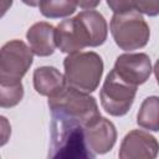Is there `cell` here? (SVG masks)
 I'll return each mask as SVG.
<instances>
[{"instance_id": "obj_1", "label": "cell", "mask_w": 159, "mask_h": 159, "mask_svg": "<svg viewBox=\"0 0 159 159\" xmlns=\"http://www.w3.org/2000/svg\"><path fill=\"white\" fill-rule=\"evenodd\" d=\"M52 119L84 125L101 116L94 97L67 84L48 96L47 101Z\"/></svg>"}, {"instance_id": "obj_2", "label": "cell", "mask_w": 159, "mask_h": 159, "mask_svg": "<svg viewBox=\"0 0 159 159\" xmlns=\"http://www.w3.org/2000/svg\"><path fill=\"white\" fill-rule=\"evenodd\" d=\"M66 84L84 93H91L99 86L103 75L102 57L93 52H73L63 61Z\"/></svg>"}, {"instance_id": "obj_3", "label": "cell", "mask_w": 159, "mask_h": 159, "mask_svg": "<svg viewBox=\"0 0 159 159\" xmlns=\"http://www.w3.org/2000/svg\"><path fill=\"white\" fill-rule=\"evenodd\" d=\"M109 27L116 45L124 51L144 47L150 37L149 25L137 10L114 14L111 19Z\"/></svg>"}, {"instance_id": "obj_4", "label": "cell", "mask_w": 159, "mask_h": 159, "mask_svg": "<svg viewBox=\"0 0 159 159\" xmlns=\"http://www.w3.org/2000/svg\"><path fill=\"white\" fill-rule=\"evenodd\" d=\"M50 149L51 158H93L84 143L83 125L65 120L52 119Z\"/></svg>"}, {"instance_id": "obj_5", "label": "cell", "mask_w": 159, "mask_h": 159, "mask_svg": "<svg viewBox=\"0 0 159 159\" xmlns=\"http://www.w3.org/2000/svg\"><path fill=\"white\" fill-rule=\"evenodd\" d=\"M34 53L21 40H11L0 48V83L16 84L32 65Z\"/></svg>"}, {"instance_id": "obj_6", "label": "cell", "mask_w": 159, "mask_h": 159, "mask_svg": "<svg viewBox=\"0 0 159 159\" xmlns=\"http://www.w3.org/2000/svg\"><path fill=\"white\" fill-rule=\"evenodd\" d=\"M137 88V86L125 82L114 70H112L107 75L99 92L103 109L113 117H122L127 114L134 102Z\"/></svg>"}, {"instance_id": "obj_7", "label": "cell", "mask_w": 159, "mask_h": 159, "mask_svg": "<svg viewBox=\"0 0 159 159\" xmlns=\"http://www.w3.org/2000/svg\"><path fill=\"white\" fill-rule=\"evenodd\" d=\"M83 138L88 152L94 158L108 153L114 147L117 129L109 119L99 116L83 125Z\"/></svg>"}, {"instance_id": "obj_8", "label": "cell", "mask_w": 159, "mask_h": 159, "mask_svg": "<svg viewBox=\"0 0 159 159\" xmlns=\"http://www.w3.org/2000/svg\"><path fill=\"white\" fill-rule=\"evenodd\" d=\"M113 70L122 80L138 87L149 80L153 67L147 53L127 52L117 57Z\"/></svg>"}, {"instance_id": "obj_9", "label": "cell", "mask_w": 159, "mask_h": 159, "mask_svg": "<svg viewBox=\"0 0 159 159\" xmlns=\"http://www.w3.org/2000/svg\"><path fill=\"white\" fill-rule=\"evenodd\" d=\"M55 40L56 47L65 53H73L84 47H91L88 32L77 15L62 20L55 27Z\"/></svg>"}, {"instance_id": "obj_10", "label": "cell", "mask_w": 159, "mask_h": 159, "mask_svg": "<svg viewBox=\"0 0 159 159\" xmlns=\"http://www.w3.org/2000/svg\"><path fill=\"white\" fill-rule=\"evenodd\" d=\"M158 149V140L154 135L142 129H133L123 138L118 155L120 159H154Z\"/></svg>"}, {"instance_id": "obj_11", "label": "cell", "mask_w": 159, "mask_h": 159, "mask_svg": "<svg viewBox=\"0 0 159 159\" xmlns=\"http://www.w3.org/2000/svg\"><path fill=\"white\" fill-rule=\"evenodd\" d=\"M26 40L30 50L36 56L46 57L55 52V27L48 22L40 21L30 26L26 32Z\"/></svg>"}, {"instance_id": "obj_12", "label": "cell", "mask_w": 159, "mask_h": 159, "mask_svg": "<svg viewBox=\"0 0 159 159\" xmlns=\"http://www.w3.org/2000/svg\"><path fill=\"white\" fill-rule=\"evenodd\" d=\"M34 88L41 96H51L66 84L65 76L52 66L37 67L34 71Z\"/></svg>"}, {"instance_id": "obj_13", "label": "cell", "mask_w": 159, "mask_h": 159, "mask_svg": "<svg viewBox=\"0 0 159 159\" xmlns=\"http://www.w3.org/2000/svg\"><path fill=\"white\" fill-rule=\"evenodd\" d=\"M77 16L88 32L91 47L103 45L108 36V25L104 16L96 10H84Z\"/></svg>"}, {"instance_id": "obj_14", "label": "cell", "mask_w": 159, "mask_h": 159, "mask_svg": "<svg viewBox=\"0 0 159 159\" xmlns=\"http://www.w3.org/2000/svg\"><path fill=\"white\" fill-rule=\"evenodd\" d=\"M158 111H159V98L157 96L147 97L137 114V123L139 127L158 132L159 130V120H158Z\"/></svg>"}, {"instance_id": "obj_15", "label": "cell", "mask_w": 159, "mask_h": 159, "mask_svg": "<svg viewBox=\"0 0 159 159\" xmlns=\"http://www.w3.org/2000/svg\"><path fill=\"white\" fill-rule=\"evenodd\" d=\"M40 12L48 19H61L72 15L77 9L76 0H41Z\"/></svg>"}, {"instance_id": "obj_16", "label": "cell", "mask_w": 159, "mask_h": 159, "mask_svg": "<svg viewBox=\"0 0 159 159\" xmlns=\"http://www.w3.org/2000/svg\"><path fill=\"white\" fill-rule=\"evenodd\" d=\"M24 97V86L22 83L16 84H5L0 83V107L11 108L17 106Z\"/></svg>"}, {"instance_id": "obj_17", "label": "cell", "mask_w": 159, "mask_h": 159, "mask_svg": "<svg viewBox=\"0 0 159 159\" xmlns=\"http://www.w3.org/2000/svg\"><path fill=\"white\" fill-rule=\"evenodd\" d=\"M134 7L140 14L153 17L159 14V0H134Z\"/></svg>"}, {"instance_id": "obj_18", "label": "cell", "mask_w": 159, "mask_h": 159, "mask_svg": "<svg viewBox=\"0 0 159 159\" xmlns=\"http://www.w3.org/2000/svg\"><path fill=\"white\" fill-rule=\"evenodd\" d=\"M107 5L114 14L134 10V0H107Z\"/></svg>"}, {"instance_id": "obj_19", "label": "cell", "mask_w": 159, "mask_h": 159, "mask_svg": "<svg viewBox=\"0 0 159 159\" xmlns=\"http://www.w3.org/2000/svg\"><path fill=\"white\" fill-rule=\"evenodd\" d=\"M11 135V124L9 119L4 116H0V147L5 145Z\"/></svg>"}, {"instance_id": "obj_20", "label": "cell", "mask_w": 159, "mask_h": 159, "mask_svg": "<svg viewBox=\"0 0 159 159\" xmlns=\"http://www.w3.org/2000/svg\"><path fill=\"white\" fill-rule=\"evenodd\" d=\"M76 1H77V6H80L83 10H92L97 7L101 2V0H76Z\"/></svg>"}, {"instance_id": "obj_21", "label": "cell", "mask_w": 159, "mask_h": 159, "mask_svg": "<svg viewBox=\"0 0 159 159\" xmlns=\"http://www.w3.org/2000/svg\"><path fill=\"white\" fill-rule=\"evenodd\" d=\"M14 0H0V19L7 12V10L11 7Z\"/></svg>"}, {"instance_id": "obj_22", "label": "cell", "mask_w": 159, "mask_h": 159, "mask_svg": "<svg viewBox=\"0 0 159 159\" xmlns=\"http://www.w3.org/2000/svg\"><path fill=\"white\" fill-rule=\"evenodd\" d=\"M21 1L24 4H26V5H29V6L35 7V6H39V4H40L41 0H21Z\"/></svg>"}]
</instances>
